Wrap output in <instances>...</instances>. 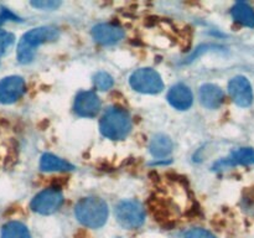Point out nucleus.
Returning <instances> with one entry per match:
<instances>
[{
	"label": "nucleus",
	"instance_id": "13",
	"mask_svg": "<svg viewBox=\"0 0 254 238\" xmlns=\"http://www.w3.org/2000/svg\"><path fill=\"white\" fill-rule=\"evenodd\" d=\"M254 164V150L252 148H241L231 153L228 158L220 160L215 165V169H223L228 166L237 165H253Z\"/></svg>",
	"mask_w": 254,
	"mask_h": 238
},
{
	"label": "nucleus",
	"instance_id": "8",
	"mask_svg": "<svg viewBox=\"0 0 254 238\" xmlns=\"http://www.w3.org/2000/svg\"><path fill=\"white\" fill-rule=\"evenodd\" d=\"M25 81L20 76L5 77L0 81V103L11 104L19 101L25 93Z\"/></svg>",
	"mask_w": 254,
	"mask_h": 238
},
{
	"label": "nucleus",
	"instance_id": "16",
	"mask_svg": "<svg viewBox=\"0 0 254 238\" xmlns=\"http://www.w3.org/2000/svg\"><path fill=\"white\" fill-rule=\"evenodd\" d=\"M40 169L42 171H71L74 166L54 154H44L40 160Z\"/></svg>",
	"mask_w": 254,
	"mask_h": 238
},
{
	"label": "nucleus",
	"instance_id": "23",
	"mask_svg": "<svg viewBox=\"0 0 254 238\" xmlns=\"http://www.w3.org/2000/svg\"><path fill=\"white\" fill-rule=\"evenodd\" d=\"M10 20H12V21H19V17L12 14L10 10L2 9L1 12H0V24H2L5 21H10Z\"/></svg>",
	"mask_w": 254,
	"mask_h": 238
},
{
	"label": "nucleus",
	"instance_id": "10",
	"mask_svg": "<svg viewBox=\"0 0 254 238\" xmlns=\"http://www.w3.org/2000/svg\"><path fill=\"white\" fill-rule=\"evenodd\" d=\"M94 41L101 45H114L124 37V30L114 24H98L92 29Z\"/></svg>",
	"mask_w": 254,
	"mask_h": 238
},
{
	"label": "nucleus",
	"instance_id": "9",
	"mask_svg": "<svg viewBox=\"0 0 254 238\" xmlns=\"http://www.w3.org/2000/svg\"><path fill=\"white\" fill-rule=\"evenodd\" d=\"M101 111V99L93 91H82L74 99V112L83 118H94Z\"/></svg>",
	"mask_w": 254,
	"mask_h": 238
},
{
	"label": "nucleus",
	"instance_id": "3",
	"mask_svg": "<svg viewBox=\"0 0 254 238\" xmlns=\"http://www.w3.org/2000/svg\"><path fill=\"white\" fill-rule=\"evenodd\" d=\"M99 129L106 138L112 140H122L130 133V116L121 107H111L104 112L99 121Z\"/></svg>",
	"mask_w": 254,
	"mask_h": 238
},
{
	"label": "nucleus",
	"instance_id": "2",
	"mask_svg": "<svg viewBox=\"0 0 254 238\" xmlns=\"http://www.w3.org/2000/svg\"><path fill=\"white\" fill-rule=\"evenodd\" d=\"M108 205L99 197H83L74 207V216L88 228H101L108 220Z\"/></svg>",
	"mask_w": 254,
	"mask_h": 238
},
{
	"label": "nucleus",
	"instance_id": "22",
	"mask_svg": "<svg viewBox=\"0 0 254 238\" xmlns=\"http://www.w3.org/2000/svg\"><path fill=\"white\" fill-rule=\"evenodd\" d=\"M242 205L247 212L254 213V191H250L248 193H246L242 200Z\"/></svg>",
	"mask_w": 254,
	"mask_h": 238
},
{
	"label": "nucleus",
	"instance_id": "12",
	"mask_svg": "<svg viewBox=\"0 0 254 238\" xmlns=\"http://www.w3.org/2000/svg\"><path fill=\"white\" fill-rule=\"evenodd\" d=\"M198 96H200V102L202 106L208 109H217L225 99L222 88L212 83H206L201 86Z\"/></svg>",
	"mask_w": 254,
	"mask_h": 238
},
{
	"label": "nucleus",
	"instance_id": "15",
	"mask_svg": "<svg viewBox=\"0 0 254 238\" xmlns=\"http://www.w3.org/2000/svg\"><path fill=\"white\" fill-rule=\"evenodd\" d=\"M173 140L165 134H156L151 139L150 145H149L151 155L155 156V158H165L173 151Z\"/></svg>",
	"mask_w": 254,
	"mask_h": 238
},
{
	"label": "nucleus",
	"instance_id": "20",
	"mask_svg": "<svg viewBox=\"0 0 254 238\" xmlns=\"http://www.w3.org/2000/svg\"><path fill=\"white\" fill-rule=\"evenodd\" d=\"M185 238H216L208 231L203 230V228H192L189 232H186Z\"/></svg>",
	"mask_w": 254,
	"mask_h": 238
},
{
	"label": "nucleus",
	"instance_id": "19",
	"mask_svg": "<svg viewBox=\"0 0 254 238\" xmlns=\"http://www.w3.org/2000/svg\"><path fill=\"white\" fill-rule=\"evenodd\" d=\"M15 36L10 32H0V55L5 54L10 46L14 44Z\"/></svg>",
	"mask_w": 254,
	"mask_h": 238
},
{
	"label": "nucleus",
	"instance_id": "5",
	"mask_svg": "<svg viewBox=\"0 0 254 238\" xmlns=\"http://www.w3.org/2000/svg\"><path fill=\"white\" fill-rule=\"evenodd\" d=\"M129 83L134 91L145 94L160 93L164 88L160 74L149 67L136 69L129 78Z\"/></svg>",
	"mask_w": 254,
	"mask_h": 238
},
{
	"label": "nucleus",
	"instance_id": "11",
	"mask_svg": "<svg viewBox=\"0 0 254 238\" xmlns=\"http://www.w3.org/2000/svg\"><path fill=\"white\" fill-rule=\"evenodd\" d=\"M168 102L179 111H186L192 106L193 96L191 89L186 84L179 83L171 87L168 93Z\"/></svg>",
	"mask_w": 254,
	"mask_h": 238
},
{
	"label": "nucleus",
	"instance_id": "1",
	"mask_svg": "<svg viewBox=\"0 0 254 238\" xmlns=\"http://www.w3.org/2000/svg\"><path fill=\"white\" fill-rule=\"evenodd\" d=\"M59 37V30L54 26H40L31 29L20 39L16 50L17 61L22 64L30 63L35 52L41 45L52 42Z\"/></svg>",
	"mask_w": 254,
	"mask_h": 238
},
{
	"label": "nucleus",
	"instance_id": "21",
	"mask_svg": "<svg viewBox=\"0 0 254 238\" xmlns=\"http://www.w3.org/2000/svg\"><path fill=\"white\" fill-rule=\"evenodd\" d=\"M60 4H61V2L54 1V0H42V1L31 2L32 6L37 7V9H42V10H54L56 9V7H59Z\"/></svg>",
	"mask_w": 254,
	"mask_h": 238
},
{
	"label": "nucleus",
	"instance_id": "17",
	"mask_svg": "<svg viewBox=\"0 0 254 238\" xmlns=\"http://www.w3.org/2000/svg\"><path fill=\"white\" fill-rule=\"evenodd\" d=\"M1 238H31V236L26 226L17 221H11L2 227Z\"/></svg>",
	"mask_w": 254,
	"mask_h": 238
},
{
	"label": "nucleus",
	"instance_id": "7",
	"mask_svg": "<svg viewBox=\"0 0 254 238\" xmlns=\"http://www.w3.org/2000/svg\"><path fill=\"white\" fill-rule=\"evenodd\" d=\"M228 93L238 107H250L253 102L252 84L245 76H236L228 83Z\"/></svg>",
	"mask_w": 254,
	"mask_h": 238
},
{
	"label": "nucleus",
	"instance_id": "14",
	"mask_svg": "<svg viewBox=\"0 0 254 238\" xmlns=\"http://www.w3.org/2000/svg\"><path fill=\"white\" fill-rule=\"evenodd\" d=\"M233 20L247 27H254V9L247 2L240 1L233 5L231 10Z\"/></svg>",
	"mask_w": 254,
	"mask_h": 238
},
{
	"label": "nucleus",
	"instance_id": "4",
	"mask_svg": "<svg viewBox=\"0 0 254 238\" xmlns=\"http://www.w3.org/2000/svg\"><path fill=\"white\" fill-rule=\"evenodd\" d=\"M116 218L122 227L127 230H135L145 221V211L138 201L124 200L117 205Z\"/></svg>",
	"mask_w": 254,
	"mask_h": 238
},
{
	"label": "nucleus",
	"instance_id": "6",
	"mask_svg": "<svg viewBox=\"0 0 254 238\" xmlns=\"http://www.w3.org/2000/svg\"><path fill=\"white\" fill-rule=\"evenodd\" d=\"M64 203V196L57 188H45L37 193L31 201V210L40 215H52L56 212Z\"/></svg>",
	"mask_w": 254,
	"mask_h": 238
},
{
	"label": "nucleus",
	"instance_id": "18",
	"mask_svg": "<svg viewBox=\"0 0 254 238\" xmlns=\"http://www.w3.org/2000/svg\"><path fill=\"white\" fill-rule=\"evenodd\" d=\"M93 83L96 86V88L99 89V91H108L109 88L113 87L114 79L109 73L101 71L94 74Z\"/></svg>",
	"mask_w": 254,
	"mask_h": 238
}]
</instances>
